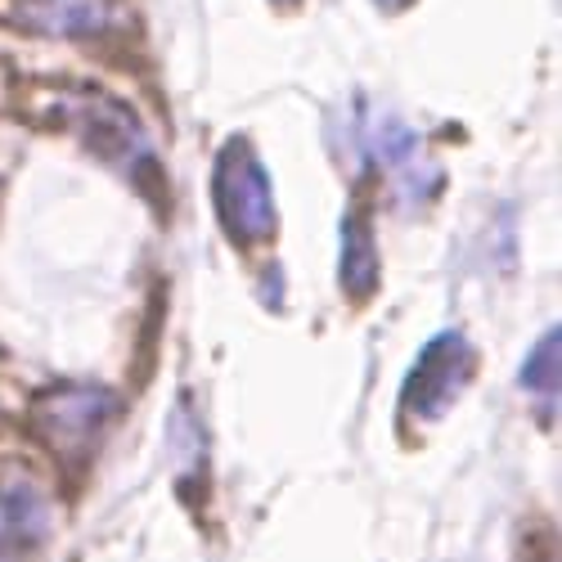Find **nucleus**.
<instances>
[{
    "mask_svg": "<svg viewBox=\"0 0 562 562\" xmlns=\"http://www.w3.org/2000/svg\"><path fill=\"white\" fill-rule=\"evenodd\" d=\"M342 289L347 297H369L379 289V248H373L364 216H347L342 229Z\"/></svg>",
    "mask_w": 562,
    "mask_h": 562,
    "instance_id": "423d86ee",
    "label": "nucleus"
},
{
    "mask_svg": "<svg viewBox=\"0 0 562 562\" xmlns=\"http://www.w3.org/2000/svg\"><path fill=\"white\" fill-rule=\"evenodd\" d=\"M113 414V396L100 392V387H59L50 392L41 405H36V418H41V432L50 437L55 450H90L109 424Z\"/></svg>",
    "mask_w": 562,
    "mask_h": 562,
    "instance_id": "20e7f679",
    "label": "nucleus"
},
{
    "mask_svg": "<svg viewBox=\"0 0 562 562\" xmlns=\"http://www.w3.org/2000/svg\"><path fill=\"white\" fill-rule=\"evenodd\" d=\"M522 387L527 392H544V414H553V401H558V329H549L540 338V347L527 356Z\"/></svg>",
    "mask_w": 562,
    "mask_h": 562,
    "instance_id": "0eeeda50",
    "label": "nucleus"
},
{
    "mask_svg": "<svg viewBox=\"0 0 562 562\" xmlns=\"http://www.w3.org/2000/svg\"><path fill=\"white\" fill-rule=\"evenodd\" d=\"M468 373H473V347L463 334H437L424 356L414 360V373L405 379L401 409L414 418H437L450 409V401L463 392Z\"/></svg>",
    "mask_w": 562,
    "mask_h": 562,
    "instance_id": "f03ea898",
    "label": "nucleus"
},
{
    "mask_svg": "<svg viewBox=\"0 0 562 562\" xmlns=\"http://www.w3.org/2000/svg\"><path fill=\"white\" fill-rule=\"evenodd\" d=\"M72 126L81 131V139L100 158L126 167L135 180H139V167L158 171L154 167V154H149V139H145V131H139V122L131 117L126 104H117L109 95H95V90H86V95L72 104Z\"/></svg>",
    "mask_w": 562,
    "mask_h": 562,
    "instance_id": "7ed1b4c3",
    "label": "nucleus"
},
{
    "mask_svg": "<svg viewBox=\"0 0 562 562\" xmlns=\"http://www.w3.org/2000/svg\"><path fill=\"white\" fill-rule=\"evenodd\" d=\"M19 19L36 32H55V36H81L95 32L109 19L104 0H19Z\"/></svg>",
    "mask_w": 562,
    "mask_h": 562,
    "instance_id": "39448f33",
    "label": "nucleus"
},
{
    "mask_svg": "<svg viewBox=\"0 0 562 562\" xmlns=\"http://www.w3.org/2000/svg\"><path fill=\"white\" fill-rule=\"evenodd\" d=\"M212 203L216 216L225 225V234L239 248L252 244H270L279 229V212H274V194H270V176L257 158V149L244 135L225 139V149L216 154L212 167Z\"/></svg>",
    "mask_w": 562,
    "mask_h": 562,
    "instance_id": "f257e3e1",
    "label": "nucleus"
},
{
    "mask_svg": "<svg viewBox=\"0 0 562 562\" xmlns=\"http://www.w3.org/2000/svg\"><path fill=\"white\" fill-rule=\"evenodd\" d=\"M274 5H293V0H274Z\"/></svg>",
    "mask_w": 562,
    "mask_h": 562,
    "instance_id": "1a4fd4ad",
    "label": "nucleus"
},
{
    "mask_svg": "<svg viewBox=\"0 0 562 562\" xmlns=\"http://www.w3.org/2000/svg\"><path fill=\"white\" fill-rule=\"evenodd\" d=\"M379 5H383V10H405L409 0H379Z\"/></svg>",
    "mask_w": 562,
    "mask_h": 562,
    "instance_id": "6e6552de",
    "label": "nucleus"
}]
</instances>
